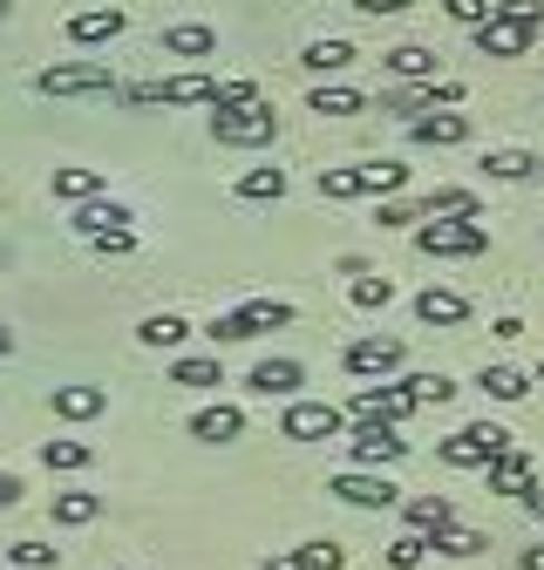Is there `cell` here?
<instances>
[{"instance_id":"obj_42","label":"cell","mask_w":544,"mask_h":570,"mask_svg":"<svg viewBox=\"0 0 544 570\" xmlns=\"http://www.w3.org/2000/svg\"><path fill=\"white\" fill-rule=\"evenodd\" d=\"M408 394H416V407H443L456 394V381H443V374H408Z\"/></svg>"},{"instance_id":"obj_34","label":"cell","mask_w":544,"mask_h":570,"mask_svg":"<svg viewBox=\"0 0 544 570\" xmlns=\"http://www.w3.org/2000/svg\"><path fill=\"white\" fill-rule=\"evenodd\" d=\"M300 61L313 68V76H340V68H348V61H354V48L327 35V41H307V55H300Z\"/></svg>"},{"instance_id":"obj_38","label":"cell","mask_w":544,"mask_h":570,"mask_svg":"<svg viewBox=\"0 0 544 570\" xmlns=\"http://www.w3.org/2000/svg\"><path fill=\"white\" fill-rule=\"evenodd\" d=\"M381 109H388V116H401V122H416V116L429 109V82H408V89H388V96H381Z\"/></svg>"},{"instance_id":"obj_19","label":"cell","mask_w":544,"mask_h":570,"mask_svg":"<svg viewBox=\"0 0 544 570\" xmlns=\"http://www.w3.org/2000/svg\"><path fill=\"white\" fill-rule=\"evenodd\" d=\"M416 320L422 326H463L469 320V299L449 293V285H429V293H416Z\"/></svg>"},{"instance_id":"obj_1","label":"cell","mask_w":544,"mask_h":570,"mask_svg":"<svg viewBox=\"0 0 544 570\" xmlns=\"http://www.w3.org/2000/svg\"><path fill=\"white\" fill-rule=\"evenodd\" d=\"M35 96H48V102H68V96H116V76L103 61H55V68H41L35 76Z\"/></svg>"},{"instance_id":"obj_37","label":"cell","mask_w":544,"mask_h":570,"mask_svg":"<svg viewBox=\"0 0 544 570\" xmlns=\"http://www.w3.org/2000/svg\"><path fill=\"white\" fill-rule=\"evenodd\" d=\"M422 563H429V537L422 530H401L388 543V570H422Z\"/></svg>"},{"instance_id":"obj_25","label":"cell","mask_w":544,"mask_h":570,"mask_svg":"<svg viewBox=\"0 0 544 570\" xmlns=\"http://www.w3.org/2000/svg\"><path fill=\"white\" fill-rule=\"evenodd\" d=\"M48 190H55L61 204H82V197H103V177H96L89 164H61V170L48 177Z\"/></svg>"},{"instance_id":"obj_3","label":"cell","mask_w":544,"mask_h":570,"mask_svg":"<svg viewBox=\"0 0 544 570\" xmlns=\"http://www.w3.org/2000/svg\"><path fill=\"white\" fill-rule=\"evenodd\" d=\"M212 136L232 142V150H259V142L280 136V116H272V102H245V109H212Z\"/></svg>"},{"instance_id":"obj_26","label":"cell","mask_w":544,"mask_h":570,"mask_svg":"<svg viewBox=\"0 0 544 570\" xmlns=\"http://www.w3.org/2000/svg\"><path fill=\"white\" fill-rule=\"evenodd\" d=\"M212 96H218V82H212V76H197V68H191V76H171V82H157V102H164V109L212 102Z\"/></svg>"},{"instance_id":"obj_10","label":"cell","mask_w":544,"mask_h":570,"mask_svg":"<svg viewBox=\"0 0 544 570\" xmlns=\"http://www.w3.org/2000/svg\"><path fill=\"white\" fill-rule=\"evenodd\" d=\"M408 455V435L395 421H354V462L361 469H395Z\"/></svg>"},{"instance_id":"obj_7","label":"cell","mask_w":544,"mask_h":570,"mask_svg":"<svg viewBox=\"0 0 544 570\" xmlns=\"http://www.w3.org/2000/svg\"><path fill=\"white\" fill-rule=\"evenodd\" d=\"M348 428V414H340L333 401H286V414H280V435L286 442H327V435H340Z\"/></svg>"},{"instance_id":"obj_51","label":"cell","mask_w":544,"mask_h":570,"mask_svg":"<svg viewBox=\"0 0 544 570\" xmlns=\"http://www.w3.org/2000/svg\"><path fill=\"white\" fill-rule=\"evenodd\" d=\"M14 503H21V475L0 469V510H14Z\"/></svg>"},{"instance_id":"obj_43","label":"cell","mask_w":544,"mask_h":570,"mask_svg":"<svg viewBox=\"0 0 544 570\" xmlns=\"http://www.w3.org/2000/svg\"><path fill=\"white\" fill-rule=\"evenodd\" d=\"M300 563H307V570H340V563H348V550L320 537V543H300Z\"/></svg>"},{"instance_id":"obj_23","label":"cell","mask_w":544,"mask_h":570,"mask_svg":"<svg viewBox=\"0 0 544 570\" xmlns=\"http://www.w3.org/2000/svg\"><path fill=\"white\" fill-rule=\"evenodd\" d=\"M164 55H184V61H197V55H218V28H204V21L164 28Z\"/></svg>"},{"instance_id":"obj_57","label":"cell","mask_w":544,"mask_h":570,"mask_svg":"<svg viewBox=\"0 0 544 570\" xmlns=\"http://www.w3.org/2000/svg\"><path fill=\"white\" fill-rule=\"evenodd\" d=\"M537 381H544V367H537Z\"/></svg>"},{"instance_id":"obj_44","label":"cell","mask_w":544,"mask_h":570,"mask_svg":"<svg viewBox=\"0 0 544 570\" xmlns=\"http://www.w3.org/2000/svg\"><path fill=\"white\" fill-rule=\"evenodd\" d=\"M8 557H14L21 570H55L61 550H55V543H8Z\"/></svg>"},{"instance_id":"obj_53","label":"cell","mask_w":544,"mask_h":570,"mask_svg":"<svg viewBox=\"0 0 544 570\" xmlns=\"http://www.w3.org/2000/svg\"><path fill=\"white\" fill-rule=\"evenodd\" d=\"M265 570H307V563H300V550H286V557H265Z\"/></svg>"},{"instance_id":"obj_39","label":"cell","mask_w":544,"mask_h":570,"mask_svg":"<svg viewBox=\"0 0 544 570\" xmlns=\"http://www.w3.org/2000/svg\"><path fill=\"white\" fill-rule=\"evenodd\" d=\"M41 462H48V469H89V442L55 435V442H41Z\"/></svg>"},{"instance_id":"obj_20","label":"cell","mask_w":544,"mask_h":570,"mask_svg":"<svg viewBox=\"0 0 544 570\" xmlns=\"http://www.w3.org/2000/svg\"><path fill=\"white\" fill-rule=\"evenodd\" d=\"M422 218H484V197L463 190V184H443L422 197Z\"/></svg>"},{"instance_id":"obj_5","label":"cell","mask_w":544,"mask_h":570,"mask_svg":"<svg viewBox=\"0 0 544 570\" xmlns=\"http://www.w3.org/2000/svg\"><path fill=\"white\" fill-rule=\"evenodd\" d=\"M497 449H511V428H497V421H469V428H456V435L443 442V462H449V469H484Z\"/></svg>"},{"instance_id":"obj_30","label":"cell","mask_w":544,"mask_h":570,"mask_svg":"<svg viewBox=\"0 0 544 570\" xmlns=\"http://www.w3.org/2000/svg\"><path fill=\"white\" fill-rule=\"evenodd\" d=\"M484 177H497V184H531V177H537V157H531V150H490V157H484Z\"/></svg>"},{"instance_id":"obj_2","label":"cell","mask_w":544,"mask_h":570,"mask_svg":"<svg viewBox=\"0 0 544 570\" xmlns=\"http://www.w3.org/2000/svg\"><path fill=\"white\" fill-rule=\"evenodd\" d=\"M416 245L429 258H476V252H490V232L476 225V218H422L416 225Z\"/></svg>"},{"instance_id":"obj_8","label":"cell","mask_w":544,"mask_h":570,"mask_svg":"<svg viewBox=\"0 0 544 570\" xmlns=\"http://www.w3.org/2000/svg\"><path fill=\"white\" fill-rule=\"evenodd\" d=\"M340 414H354V421H408L416 414V394H408V381H361L354 407H340Z\"/></svg>"},{"instance_id":"obj_6","label":"cell","mask_w":544,"mask_h":570,"mask_svg":"<svg viewBox=\"0 0 544 570\" xmlns=\"http://www.w3.org/2000/svg\"><path fill=\"white\" fill-rule=\"evenodd\" d=\"M327 495H340L348 510H395L401 503V489L388 482V469H348V475H333Z\"/></svg>"},{"instance_id":"obj_9","label":"cell","mask_w":544,"mask_h":570,"mask_svg":"<svg viewBox=\"0 0 544 570\" xmlns=\"http://www.w3.org/2000/svg\"><path fill=\"white\" fill-rule=\"evenodd\" d=\"M340 367H348L354 381H388L401 367V340L395 333H368V340H354L348 353H340Z\"/></svg>"},{"instance_id":"obj_46","label":"cell","mask_w":544,"mask_h":570,"mask_svg":"<svg viewBox=\"0 0 544 570\" xmlns=\"http://www.w3.org/2000/svg\"><path fill=\"white\" fill-rule=\"evenodd\" d=\"M245 102H259V82H218L212 96V109H245Z\"/></svg>"},{"instance_id":"obj_31","label":"cell","mask_w":544,"mask_h":570,"mask_svg":"<svg viewBox=\"0 0 544 570\" xmlns=\"http://www.w3.org/2000/svg\"><path fill=\"white\" fill-rule=\"evenodd\" d=\"M136 340H144V346H164V353H171V346H184V340H191V320H177V313H150L144 326H136Z\"/></svg>"},{"instance_id":"obj_18","label":"cell","mask_w":544,"mask_h":570,"mask_svg":"<svg viewBox=\"0 0 544 570\" xmlns=\"http://www.w3.org/2000/svg\"><path fill=\"white\" fill-rule=\"evenodd\" d=\"M129 218H136V210H129V204H116V197H82V204H76V218H68V225H76L82 238H96V232H123Z\"/></svg>"},{"instance_id":"obj_45","label":"cell","mask_w":544,"mask_h":570,"mask_svg":"<svg viewBox=\"0 0 544 570\" xmlns=\"http://www.w3.org/2000/svg\"><path fill=\"white\" fill-rule=\"evenodd\" d=\"M443 8H449V21H463V28H484L497 0H443Z\"/></svg>"},{"instance_id":"obj_41","label":"cell","mask_w":544,"mask_h":570,"mask_svg":"<svg viewBox=\"0 0 544 570\" xmlns=\"http://www.w3.org/2000/svg\"><path fill=\"white\" fill-rule=\"evenodd\" d=\"M375 225H381V232H416V225H422V204H401V197H388V204L375 210Z\"/></svg>"},{"instance_id":"obj_13","label":"cell","mask_w":544,"mask_h":570,"mask_svg":"<svg viewBox=\"0 0 544 570\" xmlns=\"http://www.w3.org/2000/svg\"><path fill=\"white\" fill-rule=\"evenodd\" d=\"M531 35H537V28H524V21H511V14H497V8H490V21L476 28V55L511 61V55H524V48H531Z\"/></svg>"},{"instance_id":"obj_54","label":"cell","mask_w":544,"mask_h":570,"mask_svg":"<svg viewBox=\"0 0 544 570\" xmlns=\"http://www.w3.org/2000/svg\"><path fill=\"white\" fill-rule=\"evenodd\" d=\"M524 570H544V543H531V550H524Z\"/></svg>"},{"instance_id":"obj_56","label":"cell","mask_w":544,"mask_h":570,"mask_svg":"<svg viewBox=\"0 0 544 570\" xmlns=\"http://www.w3.org/2000/svg\"><path fill=\"white\" fill-rule=\"evenodd\" d=\"M0 21H8V0H0Z\"/></svg>"},{"instance_id":"obj_47","label":"cell","mask_w":544,"mask_h":570,"mask_svg":"<svg viewBox=\"0 0 544 570\" xmlns=\"http://www.w3.org/2000/svg\"><path fill=\"white\" fill-rule=\"evenodd\" d=\"M497 14H511L524 28H544V0H497Z\"/></svg>"},{"instance_id":"obj_24","label":"cell","mask_w":544,"mask_h":570,"mask_svg":"<svg viewBox=\"0 0 544 570\" xmlns=\"http://www.w3.org/2000/svg\"><path fill=\"white\" fill-rule=\"evenodd\" d=\"M96 517H103V495H96V489H61V495H55V523H61V530H82V523H96Z\"/></svg>"},{"instance_id":"obj_22","label":"cell","mask_w":544,"mask_h":570,"mask_svg":"<svg viewBox=\"0 0 544 570\" xmlns=\"http://www.w3.org/2000/svg\"><path fill=\"white\" fill-rule=\"evenodd\" d=\"M401 517H408V530H422V537H436V530H449V523H456L449 495H408Z\"/></svg>"},{"instance_id":"obj_40","label":"cell","mask_w":544,"mask_h":570,"mask_svg":"<svg viewBox=\"0 0 544 570\" xmlns=\"http://www.w3.org/2000/svg\"><path fill=\"white\" fill-rule=\"evenodd\" d=\"M320 197H327V204H348V197H361V177H354V164L320 170Z\"/></svg>"},{"instance_id":"obj_33","label":"cell","mask_w":544,"mask_h":570,"mask_svg":"<svg viewBox=\"0 0 544 570\" xmlns=\"http://www.w3.org/2000/svg\"><path fill=\"white\" fill-rule=\"evenodd\" d=\"M171 381H177V387H218V381H225V367L212 361V353H184V361L171 367Z\"/></svg>"},{"instance_id":"obj_15","label":"cell","mask_w":544,"mask_h":570,"mask_svg":"<svg viewBox=\"0 0 544 570\" xmlns=\"http://www.w3.org/2000/svg\"><path fill=\"white\" fill-rule=\"evenodd\" d=\"M123 28H129V14H123V8H89V14H68V28H61V35L76 41V48H103V41H116Z\"/></svg>"},{"instance_id":"obj_50","label":"cell","mask_w":544,"mask_h":570,"mask_svg":"<svg viewBox=\"0 0 544 570\" xmlns=\"http://www.w3.org/2000/svg\"><path fill=\"white\" fill-rule=\"evenodd\" d=\"M348 8H361V14H401V8H416V0H348Z\"/></svg>"},{"instance_id":"obj_48","label":"cell","mask_w":544,"mask_h":570,"mask_svg":"<svg viewBox=\"0 0 544 570\" xmlns=\"http://www.w3.org/2000/svg\"><path fill=\"white\" fill-rule=\"evenodd\" d=\"M89 245H96L103 258H123V252H136V232H129V225H123V232H96Z\"/></svg>"},{"instance_id":"obj_17","label":"cell","mask_w":544,"mask_h":570,"mask_svg":"<svg viewBox=\"0 0 544 570\" xmlns=\"http://www.w3.org/2000/svg\"><path fill=\"white\" fill-rule=\"evenodd\" d=\"M484 469H490V489H497V495H524V489L537 482V469H531V455H524L517 442H511V449H497Z\"/></svg>"},{"instance_id":"obj_35","label":"cell","mask_w":544,"mask_h":570,"mask_svg":"<svg viewBox=\"0 0 544 570\" xmlns=\"http://www.w3.org/2000/svg\"><path fill=\"white\" fill-rule=\"evenodd\" d=\"M484 543H490L484 530H463V523H449V530H436V537H429V550H436V557H476Z\"/></svg>"},{"instance_id":"obj_52","label":"cell","mask_w":544,"mask_h":570,"mask_svg":"<svg viewBox=\"0 0 544 570\" xmlns=\"http://www.w3.org/2000/svg\"><path fill=\"white\" fill-rule=\"evenodd\" d=\"M517 503H524V510H531V517H537V523H544V482H531V489H524V495H517Z\"/></svg>"},{"instance_id":"obj_27","label":"cell","mask_w":544,"mask_h":570,"mask_svg":"<svg viewBox=\"0 0 544 570\" xmlns=\"http://www.w3.org/2000/svg\"><path fill=\"white\" fill-rule=\"evenodd\" d=\"M239 197H245V204H280V197H286V170H280V164L245 170V177H239Z\"/></svg>"},{"instance_id":"obj_21","label":"cell","mask_w":544,"mask_h":570,"mask_svg":"<svg viewBox=\"0 0 544 570\" xmlns=\"http://www.w3.org/2000/svg\"><path fill=\"white\" fill-rule=\"evenodd\" d=\"M381 68H388V76H401V82H436V55H429V48H416V41L388 48V55H381Z\"/></svg>"},{"instance_id":"obj_49","label":"cell","mask_w":544,"mask_h":570,"mask_svg":"<svg viewBox=\"0 0 544 570\" xmlns=\"http://www.w3.org/2000/svg\"><path fill=\"white\" fill-rule=\"evenodd\" d=\"M456 102H463V82H443V76H436V82H429V109H456Z\"/></svg>"},{"instance_id":"obj_16","label":"cell","mask_w":544,"mask_h":570,"mask_svg":"<svg viewBox=\"0 0 544 570\" xmlns=\"http://www.w3.org/2000/svg\"><path fill=\"white\" fill-rule=\"evenodd\" d=\"M191 435H197V442H212V449H225V442H239V435H245V414H239L232 401L197 407V414H191Z\"/></svg>"},{"instance_id":"obj_55","label":"cell","mask_w":544,"mask_h":570,"mask_svg":"<svg viewBox=\"0 0 544 570\" xmlns=\"http://www.w3.org/2000/svg\"><path fill=\"white\" fill-rule=\"evenodd\" d=\"M8 346H14V333H8V326H0V353H8Z\"/></svg>"},{"instance_id":"obj_32","label":"cell","mask_w":544,"mask_h":570,"mask_svg":"<svg viewBox=\"0 0 544 570\" xmlns=\"http://www.w3.org/2000/svg\"><path fill=\"white\" fill-rule=\"evenodd\" d=\"M307 109H320V116H361L368 102H361V89H340V82H320V89L307 96Z\"/></svg>"},{"instance_id":"obj_12","label":"cell","mask_w":544,"mask_h":570,"mask_svg":"<svg viewBox=\"0 0 544 570\" xmlns=\"http://www.w3.org/2000/svg\"><path fill=\"white\" fill-rule=\"evenodd\" d=\"M408 136L429 142V150H456V142H469V116L463 109H422L416 122H408Z\"/></svg>"},{"instance_id":"obj_28","label":"cell","mask_w":544,"mask_h":570,"mask_svg":"<svg viewBox=\"0 0 544 570\" xmlns=\"http://www.w3.org/2000/svg\"><path fill=\"white\" fill-rule=\"evenodd\" d=\"M354 177H361V197H395L408 184V164L381 157V164H354Z\"/></svg>"},{"instance_id":"obj_36","label":"cell","mask_w":544,"mask_h":570,"mask_svg":"<svg viewBox=\"0 0 544 570\" xmlns=\"http://www.w3.org/2000/svg\"><path fill=\"white\" fill-rule=\"evenodd\" d=\"M476 387H484L490 401H524V394H531V381H524L517 367H484V374H476Z\"/></svg>"},{"instance_id":"obj_14","label":"cell","mask_w":544,"mask_h":570,"mask_svg":"<svg viewBox=\"0 0 544 570\" xmlns=\"http://www.w3.org/2000/svg\"><path fill=\"white\" fill-rule=\"evenodd\" d=\"M48 401H55L61 421H96V414L109 407V387H103V381H61Z\"/></svg>"},{"instance_id":"obj_29","label":"cell","mask_w":544,"mask_h":570,"mask_svg":"<svg viewBox=\"0 0 544 570\" xmlns=\"http://www.w3.org/2000/svg\"><path fill=\"white\" fill-rule=\"evenodd\" d=\"M348 299H354L361 313H381V306L395 299V278H388V272H354V278H348Z\"/></svg>"},{"instance_id":"obj_11","label":"cell","mask_w":544,"mask_h":570,"mask_svg":"<svg viewBox=\"0 0 544 570\" xmlns=\"http://www.w3.org/2000/svg\"><path fill=\"white\" fill-rule=\"evenodd\" d=\"M300 387H307V367L300 361H259L245 374V394H259V401H293Z\"/></svg>"},{"instance_id":"obj_4","label":"cell","mask_w":544,"mask_h":570,"mask_svg":"<svg viewBox=\"0 0 544 570\" xmlns=\"http://www.w3.org/2000/svg\"><path fill=\"white\" fill-rule=\"evenodd\" d=\"M265 326H293V306H286V299H245V306H232L225 320H212L204 333H212L218 346H232V340H259Z\"/></svg>"}]
</instances>
